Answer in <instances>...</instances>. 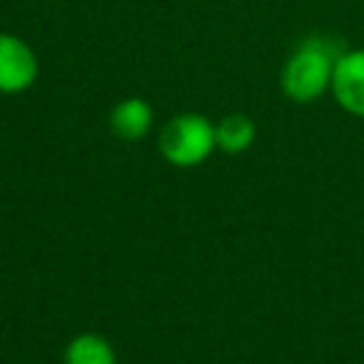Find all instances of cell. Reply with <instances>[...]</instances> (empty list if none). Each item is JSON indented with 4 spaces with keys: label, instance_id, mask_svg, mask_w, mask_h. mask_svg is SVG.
I'll return each mask as SVG.
<instances>
[{
    "label": "cell",
    "instance_id": "cell-1",
    "mask_svg": "<svg viewBox=\"0 0 364 364\" xmlns=\"http://www.w3.org/2000/svg\"><path fill=\"white\" fill-rule=\"evenodd\" d=\"M342 53L327 38H307L289 55L282 70V90L294 102H314L332 87L334 63Z\"/></svg>",
    "mask_w": 364,
    "mask_h": 364
},
{
    "label": "cell",
    "instance_id": "cell-2",
    "mask_svg": "<svg viewBox=\"0 0 364 364\" xmlns=\"http://www.w3.org/2000/svg\"><path fill=\"white\" fill-rule=\"evenodd\" d=\"M215 127L200 115H180L160 135V150L172 165L177 167H193L203 162L213 152Z\"/></svg>",
    "mask_w": 364,
    "mask_h": 364
},
{
    "label": "cell",
    "instance_id": "cell-3",
    "mask_svg": "<svg viewBox=\"0 0 364 364\" xmlns=\"http://www.w3.org/2000/svg\"><path fill=\"white\" fill-rule=\"evenodd\" d=\"M38 77V58L28 43L0 33V92H21Z\"/></svg>",
    "mask_w": 364,
    "mask_h": 364
},
{
    "label": "cell",
    "instance_id": "cell-4",
    "mask_svg": "<svg viewBox=\"0 0 364 364\" xmlns=\"http://www.w3.org/2000/svg\"><path fill=\"white\" fill-rule=\"evenodd\" d=\"M329 90L342 110L364 117V48L347 50L337 58Z\"/></svg>",
    "mask_w": 364,
    "mask_h": 364
},
{
    "label": "cell",
    "instance_id": "cell-5",
    "mask_svg": "<svg viewBox=\"0 0 364 364\" xmlns=\"http://www.w3.org/2000/svg\"><path fill=\"white\" fill-rule=\"evenodd\" d=\"M152 122V110L145 100L140 97H130V100L115 105L110 115V127L117 137L122 140H137L150 130Z\"/></svg>",
    "mask_w": 364,
    "mask_h": 364
},
{
    "label": "cell",
    "instance_id": "cell-6",
    "mask_svg": "<svg viewBox=\"0 0 364 364\" xmlns=\"http://www.w3.org/2000/svg\"><path fill=\"white\" fill-rule=\"evenodd\" d=\"M68 364H115V352L102 337L82 334L68 347Z\"/></svg>",
    "mask_w": 364,
    "mask_h": 364
},
{
    "label": "cell",
    "instance_id": "cell-7",
    "mask_svg": "<svg viewBox=\"0 0 364 364\" xmlns=\"http://www.w3.org/2000/svg\"><path fill=\"white\" fill-rule=\"evenodd\" d=\"M220 147L228 152H242L255 140V122L245 115H228L215 130Z\"/></svg>",
    "mask_w": 364,
    "mask_h": 364
}]
</instances>
